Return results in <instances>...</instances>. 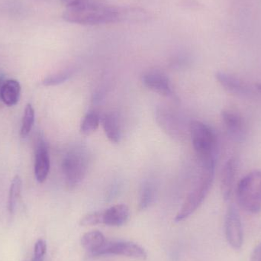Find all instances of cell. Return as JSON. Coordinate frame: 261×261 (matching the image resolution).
<instances>
[{
  "mask_svg": "<svg viewBox=\"0 0 261 261\" xmlns=\"http://www.w3.org/2000/svg\"><path fill=\"white\" fill-rule=\"evenodd\" d=\"M101 123L108 139L111 142L119 143L122 133L117 115L114 113H104L101 117Z\"/></svg>",
  "mask_w": 261,
  "mask_h": 261,
  "instance_id": "17",
  "label": "cell"
},
{
  "mask_svg": "<svg viewBox=\"0 0 261 261\" xmlns=\"http://www.w3.org/2000/svg\"><path fill=\"white\" fill-rule=\"evenodd\" d=\"M237 172V160L230 158L224 165L221 174V190L225 201L229 200L232 193L233 187Z\"/></svg>",
  "mask_w": 261,
  "mask_h": 261,
  "instance_id": "13",
  "label": "cell"
},
{
  "mask_svg": "<svg viewBox=\"0 0 261 261\" xmlns=\"http://www.w3.org/2000/svg\"><path fill=\"white\" fill-rule=\"evenodd\" d=\"M189 130L201 165H216L217 139L213 129L203 122L195 120L190 123Z\"/></svg>",
  "mask_w": 261,
  "mask_h": 261,
  "instance_id": "2",
  "label": "cell"
},
{
  "mask_svg": "<svg viewBox=\"0 0 261 261\" xmlns=\"http://www.w3.org/2000/svg\"><path fill=\"white\" fill-rule=\"evenodd\" d=\"M154 198L155 189L153 184L147 181L143 184L140 192V210H147L153 203Z\"/></svg>",
  "mask_w": 261,
  "mask_h": 261,
  "instance_id": "19",
  "label": "cell"
},
{
  "mask_svg": "<svg viewBox=\"0 0 261 261\" xmlns=\"http://www.w3.org/2000/svg\"><path fill=\"white\" fill-rule=\"evenodd\" d=\"M107 242L104 234L99 231H89L84 234L81 239L83 248L93 256H99V252L102 251Z\"/></svg>",
  "mask_w": 261,
  "mask_h": 261,
  "instance_id": "16",
  "label": "cell"
},
{
  "mask_svg": "<svg viewBox=\"0 0 261 261\" xmlns=\"http://www.w3.org/2000/svg\"><path fill=\"white\" fill-rule=\"evenodd\" d=\"M215 165L202 166V173L197 184L187 196L176 217L175 222H180L193 215L202 205L213 185Z\"/></svg>",
  "mask_w": 261,
  "mask_h": 261,
  "instance_id": "3",
  "label": "cell"
},
{
  "mask_svg": "<svg viewBox=\"0 0 261 261\" xmlns=\"http://www.w3.org/2000/svg\"><path fill=\"white\" fill-rule=\"evenodd\" d=\"M100 122V116L96 112H90L84 116L81 122V132L85 135H90L97 130Z\"/></svg>",
  "mask_w": 261,
  "mask_h": 261,
  "instance_id": "20",
  "label": "cell"
},
{
  "mask_svg": "<svg viewBox=\"0 0 261 261\" xmlns=\"http://www.w3.org/2000/svg\"><path fill=\"white\" fill-rule=\"evenodd\" d=\"M225 231L230 246L236 250L241 249L244 242L243 228L240 215L234 205H231L227 210Z\"/></svg>",
  "mask_w": 261,
  "mask_h": 261,
  "instance_id": "7",
  "label": "cell"
},
{
  "mask_svg": "<svg viewBox=\"0 0 261 261\" xmlns=\"http://www.w3.org/2000/svg\"><path fill=\"white\" fill-rule=\"evenodd\" d=\"M256 88H257V91L261 94V84H257V85H256Z\"/></svg>",
  "mask_w": 261,
  "mask_h": 261,
  "instance_id": "27",
  "label": "cell"
},
{
  "mask_svg": "<svg viewBox=\"0 0 261 261\" xmlns=\"http://www.w3.org/2000/svg\"><path fill=\"white\" fill-rule=\"evenodd\" d=\"M156 119L161 128L167 135L181 141L185 135V128L182 119L173 110L167 107H158L156 111Z\"/></svg>",
  "mask_w": 261,
  "mask_h": 261,
  "instance_id": "6",
  "label": "cell"
},
{
  "mask_svg": "<svg viewBox=\"0 0 261 261\" xmlns=\"http://www.w3.org/2000/svg\"><path fill=\"white\" fill-rule=\"evenodd\" d=\"M50 166V156L47 144L42 138H40L37 141L35 160V178L40 184H42L47 179Z\"/></svg>",
  "mask_w": 261,
  "mask_h": 261,
  "instance_id": "9",
  "label": "cell"
},
{
  "mask_svg": "<svg viewBox=\"0 0 261 261\" xmlns=\"http://www.w3.org/2000/svg\"><path fill=\"white\" fill-rule=\"evenodd\" d=\"M221 116L228 135L236 141H242L245 136V123L242 116L230 110H223Z\"/></svg>",
  "mask_w": 261,
  "mask_h": 261,
  "instance_id": "12",
  "label": "cell"
},
{
  "mask_svg": "<svg viewBox=\"0 0 261 261\" xmlns=\"http://www.w3.org/2000/svg\"><path fill=\"white\" fill-rule=\"evenodd\" d=\"M251 261H261V243L259 244L253 251Z\"/></svg>",
  "mask_w": 261,
  "mask_h": 261,
  "instance_id": "25",
  "label": "cell"
},
{
  "mask_svg": "<svg viewBox=\"0 0 261 261\" xmlns=\"http://www.w3.org/2000/svg\"><path fill=\"white\" fill-rule=\"evenodd\" d=\"M129 217L128 207L125 204H118L103 211V224L109 226H122L128 222Z\"/></svg>",
  "mask_w": 261,
  "mask_h": 261,
  "instance_id": "14",
  "label": "cell"
},
{
  "mask_svg": "<svg viewBox=\"0 0 261 261\" xmlns=\"http://www.w3.org/2000/svg\"><path fill=\"white\" fill-rule=\"evenodd\" d=\"M216 79L225 90L236 96L245 97L252 93L251 87L245 81L234 75L219 71L216 73Z\"/></svg>",
  "mask_w": 261,
  "mask_h": 261,
  "instance_id": "10",
  "label": "cell"
},
{
  "mask_svg": "<svg viewBox=\"0 0 261 261\" xmlns=\"http://www.w3.org/2000/svg\"><path fill=\"white\" fill-rule=\"evenodd\" d=\"M73 74V70H65V71L61 72V73L47 76L46 79H44L43 84L45 86L58 85V84H62V83L67 81L69 78L71 77Z\"/></svg>",
  "mask_w": 261,
  "mask_h": 261,
  "instance_id": "22",
  "label": "cell"
},
{
  "mask_svg": "<svg viewBox=\"0 0 261 261\" xmlns=\"http://www.w3.org/2000/svg\"><path fill=\"white\" fill-rule=\"evenodd\" d=\"M21 86L15 80H7L0 84V99L5 105L13 107L19 100Z\"/></svg>",
  "mask_w": 261,
  "mask_h": 261,
  "instance_id": "15",
  "label": "cell"
},
{
  "mask_svg": "<svg viewBox=\"0 0 261 261\" xmlns=\"http://www.w3.org/2000/svg\"><path fill=\"white\" fill-rule=\"evenodd\" d=\"M63 18L67 22L91 25L130 21V8L102 6L88 0H79L66 7Z\"/></svg>",
  "mask_w": 261,
  "mask_h": 261,
  "instance_id": "1",
  "label": "cell"
},
{
  "mask_svg": "<svg viewBox=\"0 0 261 261\" xmlns=\"http://www.w3.org/2000/svg\"><path fill=\"white\" fill-rule=\"evenodd\" d=\"M79 1V0H61L63 3L65 5L66 7L67 6H71V5L74 4L76 2Z\"/></svg>",
  "mask_w": 261,
  "mask_h": 261,
  "instance_id": "26",
  "label": "cell"
},
{
  "mask_svg": "<svg viewBox=\"0 0 261 261\" xmlns=\"http://www.w3.org/2000/svg\"><path fill=\"white\" fill-rule=\"evenodd\" d=\"M238 202L245 211L258 213L261 211V171H254L242 178L238 184Z\"/></svg>",
  "mask_w": 261,
  "mask_h": 261,
  "instance_id": "4",
  "label": "cell"
},
{
  "mask_svg": "<svg viewBox=\"0 0 261 261\" xmlns=\"http://www.w3.org/2000/svg\"><path fill=\"white\" fill-rule=\"evenodd\" d=\"M142 83L146 87L158 94L167 97L173 95L170 80L161 72H147L142 76Z\"/></svg>",
  "mask_w": 261,
  "mask_h": 261,
  "instance_id": "11",
  "label": "cell"
},
{
  "mask_svg": "<svg viewBox=\"0 0 261 261\" xmlns=\"http://www.w3.org/2000/svg\"><path fill=\"white\" fill-rule=\"evenodd\" d=\"M35 123V110L30 103L27 104L24 109V116L21 122L20 135L22 138H25L30 133Z\"/></svg>",
  "mask_w": 261,
  "mask_h": 261,
  "instance_id": "21",
  "label": "cell"
},
{
  "mask_svg": "<svg viewBox=\"0 0 261 261\" xmlns=\"http://www.w3.org/2000/svg\"><path fill=\"white\" fill-rule=\"evenodd\" d=\"M89 159L82 148L73 149L64 156L61 164L65 184L70 190H74L87 175Z\"/></svg>",
  "mask_w": 261,
  "mask_h": 261,
  "instance_id": "5",
  "label": "cell"
},
{
  "mask_svg": "<svg viewBox=\"0 0 261 261\" xmlns=\"http://www.w3.org/2000/svg\"><path fill=\"white\" fill-rule=\"evenodd\" d=\"M47 252V244L43 239H40L34 247L33 257L32 261H44Z\"/></svg>",
  "mask_w": 261,
  "mask_h": 261,
  "instance_id": "24",
  "label": "cell"
},
{
  "mask_svg": "<svg viewBox=\"0 0 261 261\" xmlns=\"http://www.w3.org/2000/svg\"><path fill=\"white\" fill-rule=\"evenodd\" d=\"M21 179L19 176H15L12 179L9 189V199H8V210L10 214H13L16 210L18 200L21 196Z\"/></svg>",
  "mask_w": 261,
  "mask_h": 261,
  "instance_id": "18",
  "label": "cell"
},
{
  "mask_svg": "<svg viewBox=\"0 0 261 261\" xmlns=\"http://www.w3.org/2000/svg\"><path fill=\"white\" fill-rule=\"evenodd\" d=\"M100 224H103V212L90 213L81 220L82 226H93Z\"/></svg>",
  "mask_w": 261,
  "mask_h": 261,
  "instance_id": "23",
  "label": "cell"
},
{
  "mask_svg": "<svg viewBox=\"0 0 261 261\" xmlns=\"http://www.w3.org/2000/svg\"><path fill=\"white\" fill-rule=\"evenodd\" d=\"M109 254L125 256L141 260H144L147 257V252L142 247L129 242H107L102 251L99 252V256Z\"/></svg>",
  "mask_w": 261,
  "mask_h": 261,
  "instance_id": "8",
  "label": "cell"
}]
</instances>
